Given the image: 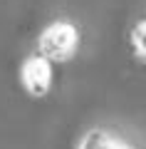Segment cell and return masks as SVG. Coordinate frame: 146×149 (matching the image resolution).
<instances>
[{
    "label": "cell",
    "mask_w": 146,
    "mask_h": 149,
    "mask_svg": "<svg viewBox=\"0 0 146 149\" xmlns=\"http://www.w3.org/2000/svg\"><path fill=\"white\" fill-rule=\"evenodd\" d=\"M79 27L69 20H55L40 32L37 37V52L47 57L52 65L69 62L79 50Z\"/></svg>",
    "instance_id": "1"
},
{
    "label": "cell",
    "mask_w": 146,
    "mask_h": 149,
    "mask_svg": "<svg viewBox=\"0 0 146 149\" xmlns=\"http://www.w3.org/2000/svg\"><path fill=\"white\" fill-rule=\"evenodd\" d=\"M20 82L30 97H45L52 87V62L40 52H32L20 65Z\"/></svg>",
    "instance_id": "2"
},
{
    "label": "cell",
    "mask_w": 146,
    "mask_h": 149,
    "mask_svg": "<svg viewBox=\"0 0 146 149\" xmlns=\"http://www.w3.org/2000/svg\"><path fill=\"white\" fill-rule=\"evenodd\" d=\"M129 45H131V52H134L141 62H146V17H144V20H139L134 27H131Z\"/></svg>",
    "instance_id": "4"
},
{
    "label": "cell",
    "mask_w": 146,
    "mask_h": 149,
    "mask_svg": "<svg viewBox=\"0 0 146 149\" xmlns=\"http://www.w3.org/2000/svg\"><path fill=\"white\" fill-rule=\"evenodd\" d=\"M77 149H131V147L109 129H89Z\"/></svg>",
    "instance_id": "3"
}]
</instances>
